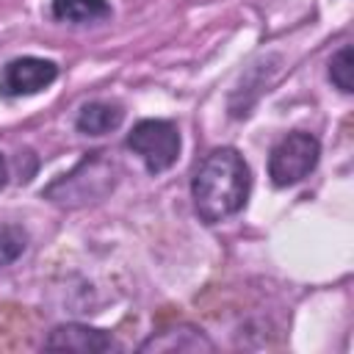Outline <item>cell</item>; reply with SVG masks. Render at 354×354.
<instances>
[{
  "instance_id": "obj_5",
  "label": "cell",
  "mask_w": 354,
  "mask_h": 354,
  "mask_svg": "<svg viewBox=\"0 0 354 354\" xmlns=\"http://www.w3.org/2000/svg\"><path fill=\"white\" fill-rule=\"evenodd\" d=\"M58 77V66L47 58L36 55H22L0 66V97L17 100V97H30L53 86Z\"/></svg>"
},
{
  "instance_id": "obj_10",
  "label": "cell",
  "mask_w": 354,
  "mask_h": 354,
  "mask_svg": "<svg viewBox=\"0 0 354 354\" xmlns=\"http://www.w3.org/2000/svg\"><path fill=\"white\" fill-rule=\"evenodd\" d=\"M351 66H354V61H351V47L343 44V47L332 55V61H329V80H332V86H335L337 91H343V94H351V91H354Z\"/></svg>"
},
{
  "instance_id": "obj_7",
  "label": "cell",
  "mask_w": 354,
  "mask_h": 354,
  "mask_svg": "<svg viewBox=\"0 0 354 354\" xmlns=\"http://www.w3.org/2000/svg\"><path fill=\"white\" fill-rule=\"evenodd\" d=\"M138 348L141 351H188V354H199V351H213L216 346L202 329L183 324V326H174V329L152 335Z\"/></svg>"
},
{
  "instance_id": "obj_9",
  "label": "cell",
  "mask_w": 354,
  "mask_h": 354,
  "mask_svg": "<svg viewBox=\"0 0 354 354\" xmlns=\"http://www.w3.org/2000/svg\"><path fill=\"white\" fill-rule=\"evenodd\" d=\"M53 19L69 22V25H91L111 17L108 0H53L50 6Z\"/></svg>"
},
{
  "instance_id": "obj_4",
  "label": "cell",
  "mask_w": 354,
  "mask_h": 354,
  "mask_svg": "<svg viewBox=\"0 0 354 354\" xmlns=\"http://www.w3.org/2000/svg\"><path fill=\"white\" fill-rule=\"evenodd\" d=\"M321 144L313 133H288L268 155V177L277 188H290L318 166Z\"/></svg>"
},
{
  "instance_id": "obj_11",
  "label": "cell",
  "mask_w": 354,
  "mask_h": 354,
  "mask_svg": "<svg viewBox=\"0 0 354 354\" xmlns=\"http://www.w3.org/2000/svg\"><path fill=\"white\" fill-rule=\"evenodd\" d=\"M25 246H28V235L22 227H17V224L0 227V268L11 266L17 257H22Z\"/></svg>"
},
{
  "instance_id": "obj_6",
  "label": "cell",
  "mask_w": 354,
  "mask_h": 354,
  "mask_svg": "<svg viewBox=\"0 0 354 354\" xmlns=\"http://www.w3.org/2000/svg\"><path fill=\"white\" fill-rule=\"evenodd\" d=\"M44 348H50V351L105 354V351H119V343L105 329H94V326H83V324H64V326H55L44 337Z\"/></svg>"
},
{
  "instance_id": "obj_12",
  "label": "cell",
  "mask_w": 354,
  "mask_h": 354,
  "mask_svg": "<svg viewBox=\"0 0 354 354\" xmlns=\"http://www.w3.org/2000/svg\"><path fill=\"white\" fill-rule=\"evenodd\" d=\"M6 183H8V163H6V158L0 155V191L6 188Z\"/></svg>"
},
{
  "instance_id": "obj_2",
  "label": "cell",
  "mask_w": 354,
  "mask_h": 354,
  "mask_svg": "<svg viewBox=\"0 0 354 354\" xmlns=\"http://www.w3.org/2000/svg\"><path fill=\"white\" fill-rule=\"evenodd\" d=\"M116 185V166L102 158V152H91L83 163H77L69 174L58 177L44 188V196L64 207H77L91 199H102Z\"/></svg>"
},
{
  "instance_id": "obj_1",
  "label": "cell",
  "mask_w": 354,
  "mask_h": 354,
  "mask_svg": "<svg viewBox=\"0 0 354 354\" xmlns=\"http://www.w3.org/2000/svg\"><path fill=\"white\" fill-rule=\"evenodd\" d=\"M252 191V174L243 155L232 147H218L196 166L191 177L194 210L205 224L227 221L241 213Z\"/></svg>"
},
{
  "instance_id": "obj_8",
  "label": "cell",
  "mask_w": 354,
  "mask_h": 354,
  "mask_svg": "<svg viewBox=\"0 0 354 354\" xmlns=\"http://www.w3.org/2000/svg\"><path fill=\"white\" fill-rule=\"evenodd\" d=\"M124 119V111L122 105L116 102H105V100H94V102H86L80 111H77V119H75V127L77 133L83 136H105L111 130H116Z\"/></svg>"
},
{
  "instance_id": "obj_3",
  "label": "cell",
  "mask_w": 354,
  "mask_h": 354,
  "mask_svg": "<svg viewBox=\"0 0 354 354\" xmlns=\"http://www.w3.org/2000/svg\"><path fill=\"white\" fill-rule=\"evenodd\" d=\"M127 149L138 155L149 174H160L180 158V130L169 119H141L127 133Z\"/></svg>"
}]
</instances>
